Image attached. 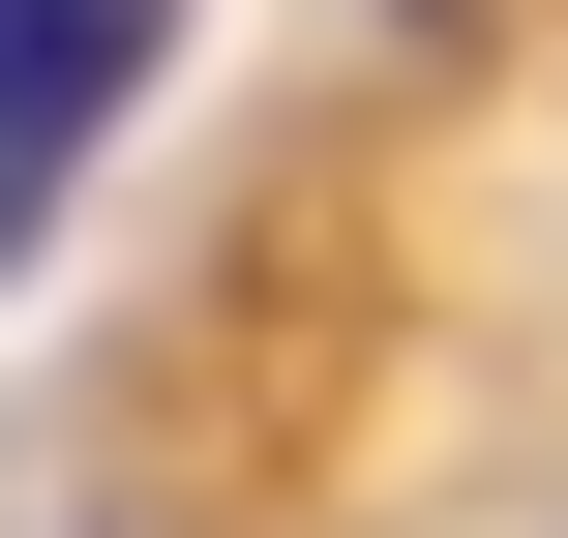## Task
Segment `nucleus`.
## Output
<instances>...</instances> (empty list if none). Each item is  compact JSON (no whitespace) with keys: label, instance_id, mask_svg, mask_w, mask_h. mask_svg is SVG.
<instances>
[{"label":"nucleus","instance_id":"f257e3e1","mask_svg":"<svg viewBox=\"0 0 568 538\" xmlns=\"http://www.w3.org/2000/svg\"><path fill=\"white\" fill-rule=\"evenodd\" d=\"M150 60H180V0H0V240L90 180V120H120Z\"/></svg>","mask_w":568,"mask_h":538}]
</instances>
